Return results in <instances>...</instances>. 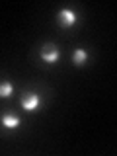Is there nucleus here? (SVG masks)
I'll use <instances>...</instances> for the list:
<instances>
[{
  "instance_id": "nucleus-2",
  "label": "nucleus",
  "mask_w": 117,
  "mask_h": 156,
  "mask_svg": "<svg viewBox=\"0 0 117 156\" xmlns=\"http://www.w3.org/2000/svg\"><path fill=\"white\" fill-rule=\"evenodd\" d=\"M41 57L45 58L47 62H55L57 58H58V51L55 47H47V49H43V53H41Z\"/></svg>"
},
{
  "instance_id": "nucleus-1",
  "label": "nucleus",
  "mask_w": 117,
  "mask_h": 156,
  "mask_svg": "<svg viewBox=\"0 0 117 156\" xmlns=\"http://www.w3.org/2000/svg\"><path fill=\"white\" fill-rule=\"evenodd\" d=\"M39 105V96L37 94H29L26 100H23V109L26 111H35Z\"/></svg>"
},
{
  "instance_id": "nucleus-3",
  "label": "nucleus",
  "mask_w": 117,
  "mask_h": 156,
  "mask_svg": "<svg viewBox=\"0 0 117 156\" xmlns=\"http://www.w3.org/2000/svg\"><path fill=\"white\" fill-rule=\"evenodd\" d=\"M61 22H65L66 26H72V23L76 22V16H74V12L72 10H61Z\"/></svg>"
},
{
  "instance_id": "nucleus-5",
  "label": "nucleus",
  "mask_w": 117,
  "mask_h": 156,
  "mask_svg": "<svg viewBox=\"0 0 117 156\" xmlns=\"http://www.w3.org/2000/svg\"><path fill=\"white\" fill-rule=\"evenodd\" d=\"M14 92V88L10 82H4V84H0V98H8L10 94Z\"/></svg>"
},
{
  "instance_id": "nucleus-6",
  "label": "nucleus",
  "mask_w": 117,
  "mask_h": 156,
  "mask_svg": "<svg viewBox=\"0 0 117 156\" xmlns=\"http://www.w3.org/2000/svg\"><path fill=\"white\" fill-rule=\"evenodd\" d=\"M84 61H86V51H82V49L74 51V62L76 65H84Z\"/></svg>"
},
{
  "instance_id": "nucleus-4",
  "label": "nucleus",
  "mask_w": 117,
  "mask_h": 156,
  "mask_svg": "<svg viewBox=\"0 0 117 156\" xmlns=\"http://www.w3.org/2000/svg\"><path fill=\"white\" fill-rule=\"evenodd\" d=\"M2 125L6 127V129H16V127L20 125V119H18V117H14V115H4Z\"/></svg>"
}]
</instances>
